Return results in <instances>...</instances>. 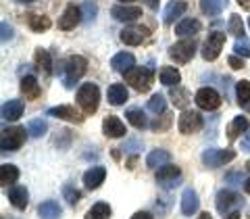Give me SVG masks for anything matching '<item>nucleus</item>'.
Returning a JSON list of instances; mask_svg holds the SVG:
<instances>
[{"label":"nucleus","mask_w":250,"mask_h":219,"mask_svg":"<svg viewBox=\"0 0 250 219\" xmlns=\"http://www.w3.org/2000/svg\"><path fill=\"white\" fill-rule=\"evenodd\" d=\"M85 69H88V61L80 57V54H71L65 61V86L67 88H73V84L85 73Z\"/></svg>","instance_id":"4"},{"label":"nucleus","mask_w":250,"mask_h":219,"mask_svg":"<svg viewBox=\"0 0 250 219\" xmlns=\"http://www.w3.org/2000/svg\"><path fill=\"white\" fill-rule=\"evenodd\" d=\"M233 52H236L238 57H242V59L250 57V40L246 36H240L236 40V44H233Z\"/></svg>","instance_id":"40"},{"label":"nucleus","mask_w":250,"mask_h":219,"mask_svg":"<svg viewBox=\"0 0 250 219\" xmlns=\"http://www.w3.org/2000/svg\"><path fill=\"white\" fill-rule=\"evenodd\" d=\"M21 92L25 94L27 98H31V100L40 96V84H38V80L34 75H25L21 80Z\"/></svg>","instance_id":"29"},{"label":"nucleus","mask_w":250,"mask_h":219,"mask_svg":"<svg viewBox=\"0 0 250 219\" xmlns=\"http://www.w3.org/2000/svg\"><path fill=\"white\" fill-rule=\"evenodd\" d=\"M17 2H21V4H29V2H34V0H17Z\"/></svg>","instance_id":"54"},{"label":"nucleus","mask_w":250,"mask_h":219,"mask_svg":"<svg viewBox=\"0 0 250 219\" xmlns=\"http://www.w3.org/2000/svg\"><path fill=\"white\" fill-rule=\"evenodd\" d=\"M202 128V117L196 111H190V109H184L182 115L177 119V130L182 131L184 136H192Z\"/></svg>","instance_id":"7"},{"label":"nucleus","mask_w":250,"mask_h":219,"mask_svg":"<svg viewBox=\"0 0 250 219\" xmlns=\"http://www.w3.org/2000/svg\"><path fill=\"white\" fill-rule=\"evenodd\" d=\"M46 131H48V123H46L44 119H31L27 123V134L31 138H42Z\"/></svg>","instance_id":"35"},{"label":"nucleus","mask_w":250,"mask_h":219,"mask_svg":"<svg viewBox=\"0 0 250 219\" xmlns=\"http://www.w3.org/2000/svg\"><path fill=\"white\" fill-rule=\"evenodd\" d=\"M85 217L88 219H108L111 217V207L106 205V202H96V205H92L88 209V213H85Z\"/></svg>","instance_id":"33"},{"label":"nucleus","mask_w":250,"mask_h":219,"mask_svg":"<svg viewBox=\"0 0 250 219\" xmlns=\"http://www.w3.org/2000/svg\"><path fill=\"white\" fill-rule=\"evenodd\" d=\"M246 169H248V171H250V161H248V163H246Z\"/></svg>","instance_id":"55"},{"label":"nucleus","mask_w":250,"mask_h":219,"mask_svg":"<svg viewBox=\"0 0 250 219\" xmlns=\"http://www.w3.org/2000/svg\"><path fill=\"white\" fill-rule=\"evenodd\" d=\"M200 207V200H198V194L194 188H186L184 194H182V213L184 215H194Z\"/></svg>","instance_id":"19"},{"label":"nucleus","mask_w":250,"mask_h":219,"mask_svg":"<svg viewBox=\"0 0 250 219\" xmlns=\"http://www.w3.org/2000/svg\"><path fill=\"white\" fill-rule=\"evenodd\" d=\"M104 177H106V169L96 165V167H90L83 174V184L88 190H96V188H100V184L104 182Z\"/></svg>","instance_id":"17"},{"label":"nucleus","mask_w":250,"mask_h":219,"mask_svg":"<svg viewBox=\"0 0 250 219\" xmlns=\"http://www.w3.org/2000/svg\"><path fill=\"white\" fill-rule=\"evenodd\" d=\"M225 6H228V0H200V11L205 15H208V17L219 15Z\"/></svg>","instance_id":"31"},{"label":"nucleus","mask_w":250,"mask_h":219,"mask_svg":"<svg viewBox=\"0 0 250 219\" xmlns=\"http://www.w3.org/2000/svg\"><path fill=\"white\" fill-rule=\"evenodd\" d=\"M240 217H242V215H240V211H231V213H228L223 219H240Z\"/></svg>","instance_id":"51"},{"label":"nucleus","mask_w":250,"mask_h":219,"mask_svg":"<svg viewBox=\"0 0 250 219\" xmlns=\"http://www.w3.org/2000/svg\"><path fill=\"white\" fill-rule=\"evenodd\" d=\"M0 27H2V42L11 40V38H13V27L6 21H2V25H0Z\"/></svg>","instance_id":"47"},{"label":"nucleus","mask_w":250,"mask_h":219,"mask_svg":"<svg viewBox=\"0 0 250 219\" xmlns=\"http://www.w3.org/2000/svg\"><path fill=\"white\" fill-rule=\"evenodd\" d=\"M194 54H196V42H194V40H188V38L175 42V44L169 48V57L173 59L177 65H186V63H190V61L194 59Z\"/></svg>","instance_id":"5"},{"label":"nucleus","mask_w":250,"mask_h":219,"mask_svg":"<svg viewBox=\"0 0 250 219\" xmlns=\"http://www.w3.org/2000/svg\"><path fill=\"white\" fill-rule=\"evenodd\" d=\"M228 63H229L231 69H242V67H244V59L238 57V54H231V57L228 59Z\"/></svg>","instance_id":"45"},{"label":"nucleus","mask_w":250,"mask_h":219,"mask_svg":"<svg viewBox=\"0 0 250 219\" xmlns=\"http://www.w3.org/2000/svg\"><path fill=\"white\" fill-rule=\"evenodd\" d=\"M169 123H171V117H169V115H163V121L156 119V121L152 123V130H167Z\"/></svg>","instance_id":"46"},{"label":"nucleus","mask_w":250,"mask_h":219,"mask_svg":"<svg viewBox=\"0 0 250 219\" xmlns=\"http://www.w3.org/2000/svg\"><path fill=\"white\" fill-rule=\"evenodd\" d=\"M240 146H242V151H244V153H250V130L246 131L244 136H242V140H240Z\"/></svg>","instance_id":"48"},{"label":"nucleus","mask_w":250,"mask_h":219,"mask_svg":"<svg viewBox=\"0 0 250 219\" xmlns=\"http://www.w3.org/2000/svg\"><path fill=\"white\" fill-rule=\"evenodd\" d=\"M250 128V123L244 115H238V117H233V121L229 123V128H228V138L229 140H238L240 134H246Z\"/></svg>","instance_id":"27"},{"label":"nucleus","mask_w":250,"mask_h":219,"mask_svg":"<svg viewBox=\"0 0 250 219\" xmlns=\"http://www.w3.org/2000/svg\"><path fill=\"white\" fill-rule=\"evenodd\" d=\"M146 36H148V29L144 27H125L119 34V40L127 46H138L146 40Z\"/></svg>","instance_id":"16"},{"label":"nucleus","mask_w":250,"mask_h":219,"mask_svg":"<svg viewBox=\"0 0 250 219\" xmlns=\"http://www.w3.org/2000/svg\"><path fill=\"white\" fill-rule=\"evenodd\" d=\"M236 159V153L231 151V148H208V151L202 153V163H205L207 167H221L225 163H229Z\"/></svg>","instance_id":"6"},{"label":"nucleus","mask_w":250,"mask_h":219,"mask_svg":"<svg viewBox=\"0 0 250 219\" xmlns=\"http://www.w3.org/2000/svg\"><path fill=\"white\" fill-rule=\"evenodd\" d=\"M111 67L115 69V71L125 73V71H129L131 67H136V59H134L131 52H117L111 59Z\"/></svg>","instance_id":"21"},{"label":"nucleus","mask_w":250,"mask_h":219,"mask_svg":"<svg viewBox=\"0 0 250 219\" xmlns=\"http://www.w3.org/2000/svg\"><path fill=\"white\" fill-rule=\"evenodd\" d=\"M161 84L163 86H169V88H173V86H177L179 82H182V75H179V71L175 67H161Z\"/></svg>","instance_id":"32"},{"label":"nucleus","mask_w":250,"mask_h":219,"mask_svg":"<svg viewBox=\"0 0 250 219\" xmlns=\"http://www.w3.org/2000/svg\"><path fill=\"white\" fill-rule=\"evenodd\" d=\"M123 75H125V82L136 92H148L152 86V80H154V75L148 67H131L129 71H125Z\"/></svg>","instance_id":"2"},{"label":"nucleus","mask_w":250,"mask_h":219,"mask_svg":"<svg viewBox=\"0 0 250 219\" xmlns=\"http://www.w3.org/2000/svg\"><path fill=\"white\" fill-rule=\"evenodd\" d=\"M248 217H250V215H248Z\"/></svg>","instance_id":"59"},{"label":"nucleus","mask_w":250,"mask_h":219,"mask_svg":"<svg viewBox=\"0 0 250 219\" xmlns=\"http://www.w3.org/2000/svg\"><path fill=\"white\" fill-rule=\"evenodd\" d=\"M194 100H196L198 109H202V111H215V109L221 107V96L213 88H200L196 92V96H194Z\"/></svg>","instance_id":"10"},{"label":"nucleus","mask_w":250,"mask_h":219,"mask_svg":"<svg viewBox=\"0 0 250 219\" xmlns=\"http://www.w3.org/2000/svg\"><path fill=\"white\" fill-rule=\"evenodd\" d=\"M96 13H98V9H96V4L94 2H83V6H82V15H83V21H94L96 19Z\"/></svg>","instance_id":"43"},{"label":"nucleus","mask_w":250,"mask_h":219,"mask_svg":"<svg viewBox=\"0 0 250 219\" xmlns=\"http://www.w3.org/2000/svg\"><path fill=\"white\" fill-rule=\"evenodd\" d=\"M106 98H108V103H111L113 107H121V105L127 103L129 92H127V88H125L123 84H111L108 86V90H106Z\"/></svg>","instance_id":"18"},{"label":"nucleus","mask_w":250,"mask_h":219,"mask_svg":"<svg viewBox=\"0 0 250 219\" xmlns=\"http://www.w3.org/2000/svg\"><path fill=\"white\" fill-rule=\"evenodd\" d=\"M179 175H182V169H179L177 165H171V163H167V165H163V167L156 169V182H159L163 188L177 186L175 182L179 179Z\"/></svg>","instance_id":"11"},{"label":"nucleus","mask_w":250,"mask_h":219,"mask_svg":"<svg viewBox=\"0 0 250 219\" xmlns=\"http://www.w3.org/2000/svg\"><path fill=\"white\" fill-rule=\"evenodd\" d=\"M215 205H217L219 213L228 215V213H231L233 207L240 205V197H238L236 192H231V190H219L217 197H215Z\"/></svg>","instance_id":"12"},{"label":"nucleus","mask_w":250,"mask_h":219,"mask_svg":"<svg viewBox=\"0 0 250 219\" xmlns=\"http://www.w3.org/2000/svg\"><path fill=\"white\" fill-rule=\"evenodd\" d=\"M83 21V15H82V6L77 4H67L65 11H62V15L59 17V29L62 31H69V29H75L80 23Z\"/></svg>","instance_id":"9"},{"label":"nucleus","mask_w":250,"mask_h":219,"mask_svg":"<svg viewBox=\"0 0 250 219\" xmlns=\"http://www.w3.org/2000/svg\"><path fill=\"white\" fill-rule=\"evenodd\" d=\"M248 27H250V19H248Z\"/></svg>","instance_id":"58"},{"label":"nucleus","mask_w":250,"mask_h":219,"mask_svg":"<svg viewBox=\"0 0 250 219\" xmlns=\"http://www.w3.org/2000/svg\"><path fill=\"white\" fill-rule=\"evenodd\" d=\"M242 2H244V4H246V2H248V0H240V4H242Z\"/></svg>","instance_id":"56"},{"label":"nucleus","mask_w":250,"mask_h":219,"mask_svg":"<svg viewBox=\"0 0 250 219\" xmlns=\"http://www.w3.org/2000/svg\"><path fill=\"white\" fill-rule=\"evenodd\" d=\"M225 44V31H213L202 44V59L205 61H215L223 50Z\"/></svg>","instance_id":"8"},{"label":"nucleus","mask_w":250,"mask_h":219,"mask_svg":"<svg viewBox=\"0 0 250 219\" xmlns=\"http://www.w3.org/2000/svg\"><path fill=\"white\" fill-rule=\"evenodd\" d=\"M121 2H131V0H121Z\"/></svg>","instance_id":"57"},{"label":"nucleus","mask_w":250,"mask_h":219,"mask_svg":"<svg viewBox=\"0 0 250 219\" xmlns=\"http://www.w3.org/2000/svg\"><path fill=\"white\" fill-rule=\"evenodd\" d=\"M103 131H104V136H108V138H123L125 134H127V130H125V123L119 119V117H115V115L104 117Z\"/></svg>","instance_id":"14"},{"label":"nucleus","mask_w":250,"mask_h":219,"mask_svg":"<svg viewBox=\"0 0 250 219\" xmlns=\"http://www.w3.org/2000/svg\"><path fill=\"white\" fill-rule=\"evenodd\" d=\"M19 179V167H15L13 163H4L0 165V184L4 188L6 186H15V182Z\"/></svg>","instance_id":"28"},{"label":"nucleus","mask_w":250,"mask_h":219,"mask_svg":"<svg viewBox=\"0 0 250 219\" xmlns=\"http://www.w3.org/2000/svg\"><path fill=\"white\" fill-rule=\"evenodd\" d=\"M186 9H188V4L184 2V0H173V2L167 4L165 13H163V21L169 25V23H173L177 17H182V15L186 13Z\"/></svg>","instance_id":"24"},{"label":"nucleus","mask_w":250,"mask_h":219,"mask_svg":"<svg viewBox=\"0 0 250 219\" xmlns=\"http://www.w3.org/2000/svg\"><path fill=\"white\" fill-rule=\"evenodd\" d=\"M48 115L59 117V119H65V121H69V123H82V121H83V117L77 113L73 107H67V105H61V107L48 109Z\"/></svg>","instance_id":"20"},{"label":"nucleus","mask_w":250,"mask_h":219,"mask_svg":"<svg viewBox=\"0 0 250 219\" xmlns=\"http://www.w3.org/2000/svg\"><path fill=\"white\" fill-rule=\"evenodd\" d=\"M165 109H167L165 96H163V94H152V98L148 100V111L159 115V113H165Z\"/></svg>","instance_id":"38"},{"label":"nucleus","mask_w":250,"mask_h":219,"mask_svg":"<svg viewBox=\"0 0 250 219\" xmlns=\"http://www.w3.org/2000/svg\"><path fill=\"white\" fill-rule=\"evenodd\" d=\"M131 219H154L152 213H148V211H138V213L131 215Z\"/></svg>","instance_id":"49"},{"label":"nucleus","mask_w":250,"mask_h":219,"mask_svg":"<svg viewBox=\"0 0 250 219\" xmlns=\"http://www.w3.org/2000/svg\"><path fill=\"white\" fill-rule=\"evenodd\" d=\"M200 21L198 19H182L175 25V34L179 38H192V36H196L198 31H200Z\"/></svg>","instance_id":"22"},{"label":"nucleus","mask_w":250,"mask_h":219,"mask_svg":"<svg viewBox=\"0 0 250 219\" xmlns=\"http://www.w3.org/2000/svg\"><path fill=\"white\" fill-rule=\"evenodd\" d=\"M228 31H229L231 36H236V38L244 36V21H242L240 15L233 13L231 17H229V21H228Z\"/></svg>","instance_id":"39"},{"label":"nucleus","mask_w":250,"mask_h":219,"mask_svg":"<svg viewBox=\"0 0 250 219\" xmlns=\"http://www.w3.org/2000/svg\"><path fill=\"white\" fill-rule=\"evenodd\" d=\"M244 192H246V194H250V177L244 182Z\"/></svg>","instance_id":"52"},{"label":"nucleus","mask_w":250,"mask_h":219,"mask_svg":"<svg viewBox=\"0 0 250 219\" xmlns=\"http://www.w3.org/2000/svg\"><path fill=\"white\" fill-rule=\"evenodd\" d=\"M27 23H29V27L34 31H46V29H50V25H52L50 19L46 17V15H29Z\"/></svg>","instance_id":"37"},{"label":"nucleus","mask_w":250,"mask_h":219,"mask_svg":"<svg viewBox=\"0 0 250 219\" xmlns=\"http://www.w3.org/2000/svg\"><path fill=\"white\" fill-rule=\"evenodd\" d=\"M125 119H127L131 125H134L136 130H144L146 125H148V119H146V115L140 111V109H129L127 113H125Z\"/></svg>","instance_id":"34"},{"label":"nucleus","mask_w":250,"mask_h":219,"mask_svg":"<svg viewBox=\"0 0 250 219\" xmlns=\"http://www.w3.org/2000/svg\"><path fill=\"white\" fill-rule=\"evenodd\" d=\"M9 200H11V205L15 209H19V211H25L27 205H29V192H27V188L25 186H11L9 188Z\"/></svg>","instance_id":"15"},{"label":"nucleus","mask_w":250,"mask_h":219,"mask_svg":"<svg viewBox=\"0 0 250 219\" xmlns=\"http://www.w3.org/2000/svg\"><path fill=\"white\" fill-rule=\"evenodd\" d=\"M25 144V128H9V130H2V136H0V148L2 153H13V151H19V148Z\"/></svg>","instance_id":"3"},{"label":"nucleus","mask_w":250,"mask_h":219,"mask_svg":"<svg viewBox=\"0 0 250 219\" xmlns=\"http://www.w3.org/2000/svg\"><path fill=\"white\" fill-rule=\"evenodd\" d=\"M236 96H238V103L242 107H250V82L248 80H242L236 86Z\"/></svg>","instance_id":"36"},{"label":"nucleus","mask_w":250,"mask_h":219,"mask_svg":"<svg viewBox=\"0 0 250 219\" xmlns=\"http://www.w3.org/2000/svg\"><path fill=\"white\" fill-rule=\"evenodd\" d=\"M111 15L121 23H131L142 17V9L140 6H129V4H115L111 9Z\"/></svg>","instance_id":"13"},{"label":"nucleus","mask_w":250,"mask_h":219,"mask_svg":"<svg viewBox=\"0 0 250 219\" xmlns=\"http://www.w3.org/2000/svg\"><path fill=\"white\" fill-rule=\"evenodd\" d=\"M62 194H65V198H67L69 205H77V202H80V198H82L80 190H75L71 184H65V186H62Z\"/></svg>","instance_id":"42"},{"label":"nucleus","mask_w":250,"mask_h":219,"mask_svg":"<svg viewBox=\"0 0 250 219\" xmlns=\"http://www.w3.org/2000/svg\"><path fill=\"white\" fill-rule=\"evenodd\" d=\"M171 98H173V105L175 107H179V109H186V105H188V92L186 90H182L179 86H173V90H171Z\"/></svg>","instance_id":"41"},{"label":"nucleus","mask_w":250,"mask_h":219,"mask_svg":"<svg viewBox=\"0 0 250 219\" xmlns=\"http://www.w3.org/2000/svg\"><path fill=\"white\" fill-rule=\"evenodd\" d=\"M34 61H36V67L40 69V71H44L46 75H50V73H52V59H50L48 50H44V48H36Z\"/></svg>","instance_id":"30"},{"label":"nucleus","mask_w":250,"mask_h":219,"mask_svg":"<svg viewBox=\"0 0 250 219\" xmlns=\"http://www.w3.org/2000/svg\"><path fill=\"white\" fill-rule=\"evenodd\" d=\"M144 2H146V6H148V9L156 11V9H159V4H161V0H144Z\"/></svg>","instance_id":"50"},{"label":"nucleus","mask_w":250,"mask_h":219,"mask_svg":"<svg viewBox=\"0 0 250 219\" xmlns=\"http://www.w3.org/2000/svg\"><path fill=\"white\" fill-rule=\"evenodd\" d=\"M21 115H23V100L13 98L2 105V119L4 121H17Z\"/></svg>","instance_id":"23"},{"label":"nucleus","mask_w":250,"mask_h":219,"mask_svg":"<svg viewBox=\"0 0 250 219\" xmlns=\"http://www.w3.org/2000/svg\"><path fill=\"white\" fill-rule=\"evenodd\" d=\"M198 219H213V217H210L208 213H200V217H198Z\"/></svg>","instance_id":"53"},{"label":"nucleus","mask_w":250,"mask_h":219,"mask_svg":"<svg viewBox=\"0 0 250 219\" xmlns=\"http://www.w3.org/2000/svg\"><path fill=\"white\" fill-rule=\"evenodd\" d=\"M123 151L136 154L138 151H142V142H140V140H127V142L123 144Z\"/></svg>","instance_id":"44"},{"label":"nucleus","mask_w":250,"mask_h":219,"mask_svg":"<svg viewBox=\"0 0 250 219\" xmlns=\"http://www.w3.org/2000/svg\"><path fill=\"white\" fill-rule=\"evenodd\" d=\"M171 161V154L169 151H163V148H156V151H150L146 156V165L150 169H159L163 165H167V163Z\"/></svg>","instance_id":"26"},{"label":"nucleus","mask_w":250,"mask_h":219,"mask_svg":"<svg viewBox=\"0 0 250 219\" xmlns=\"http://www.w3.org/2000/svg\"><path fill=\"white\" fill-rule=\"evenodd\" d=\"M38 215L42 219H61L62 215V207L57 200H44L40 207H38Z\"/></svg>","instance_id":"25"},{"label":"nucleus","mask_w":250,"mask_h":219,"mask_svg":"<svg viewBox=\"0 0 250 219\" xmlns=\"http://www.w3.org/2000/svg\"><path fill=\"white\" fill-rule=\"evenodd\" d=\"M77 105H80V109L83 111V115H92L98 111V105H100V90L96 84H82L80 90H77Z\"/></svg>","instance_id":"1"}]
</instances>
